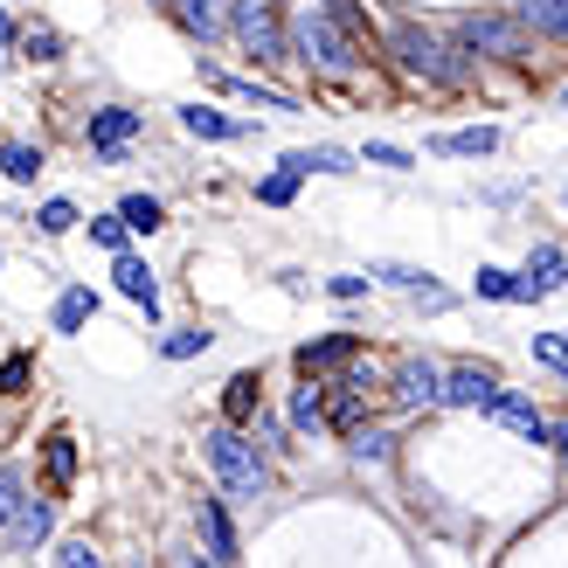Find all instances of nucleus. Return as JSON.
I'll list each match as a JSON object with an SVG mask.
<instances>
[{
    "mask_svg": "<svg viewBox=\"0 0 568 568\" xmlns=\"http://www.w3.org/2000/svg\"><path fill=\"white\" fill-rule=\"evenodd\" d=\"M292 42H298V63L326 70V77H347V70H354V36H347V28H339L326 8H298Z\"/></svg>",
    "mask_w": 568,
    "mask_h": 568,
    "instance_id": "f257e3e1",
    "label": "nucleus"
},
{
    "mask_svg": "<svg viewBox=\"0 0 568 568\" xmlns=\"http://www.w3.org/2000/svg\"><path fill=\"white\" fill-rule=\"evenodd\" d=\"M202 444H209V465H215V478H222L230 499H257L264 493V458H257V444H250L243 430L222 423V430H209Z\"/></svg>",
    "mask_w": 568,
    "mask_h": 568,
    "instance_id": "f03ea898",
    "label": "nucleus"
},
{
    "mask_svg": "<svg viewBox=\"0 0 568 568\" xmlns=\"http://www.w3.org/2000/svg\"><path fill=\"white\" fill-rule=\"evenodd\" d=\"M395 55H403V70H416V77H430V83H465L471 70L458 63V55H450L437 36H430V28H395Z\"/></svg>",
    "mask_w": 568,
    "mask_h": 568,
    "instance_id": "7ed1b4c3",
    "label": "nucleus"
},
{
    "mask_svg": "<svg viewBox=\"0 0 568 568\" xmlns=\"http://www.w3.org/2000/svg\"><path fill=\"white\" fill-rule=\"evenodd\" d=\"M458 42L471 55H499V63H520L527 55V28L520 21H506V14H465L458 21Z\"/></svg>",
    "mask_w": 568,
    "mask_h": 568,
    "instance_id": "20e7f679",
    "label": "nucleus"
},
{
    "mask_svg": "<svg viewBox=\"0 0 568 568\" xmlns=\"http://www.w3.org/2000/svg\"><path fill=\"white\" fill-rule=\"evenodd\" d=\"M230 21H236V36H243V49L257 55V63H284V36H277V21H271L264 0H236Z\"/></svg>",
    "mask_w": 568,
    "mask_h": 568,
    "instance_id": "39448f33",
    "label": "nucleus"
},
{
    "mask_svg": "<svg viewBox=\"0 0 568 568\" xmlns=\"http://www.w3.org/2000/svg\"><path fill=\"white\" fill-rule=\"evenodd\" d=\"M493 423H506V430H514V437H527V444H548V416L541 409H534V403H520V395H493V409H486Z\"/></svg>",
    "mask_w": 568,
    "mask_h": 568,
    "instance_id": "423d86ee",
    "label": "nucleus"
},
{
    "mask_svg": "<svg viewBox=\"0 0 568 568\" xmlns=\"http://www.w3.org/2000/svg\"><path fill=\"white\" fill-rule=\"evenodd\" d=\"M493 395H499V382L486 375V367H458V375H444V403H458V409H493Z\"/></svg>",
    "mask_w": 568,
    "mask_h": 568,
    "instance_id": "0eeeda50",
    "label": "nucleus"
},
{
    "mask_svg": "<svg viewBox=\"0 0 568 568\" xmlns=\"http://www.w3.org/2000/svg\"><path fill=\"white\" fill-rule=\"evenodd\" d=\"M132 132H139V111H98V119H91V146L104 160H119L132 146Z\"/></svg>",
    "mask_w": 568,
    "mask_h": 568,
    "instance_id": "6e6552de",
    "label": "nucleus"
},
{
    "mask_svg": "<svg viewBox=\"0 0 568 568\" xmlns=\"http://www.w3.org/2000/svg\"><path fill=\"white\" fill-rule=\"evenodd\" d=\"M395 395H403V403H444V375L430 361H403L395 367Z\"/></svg>",
    "mask_w": 568,
    "mask_h": 568,
    "instance_id": "1a4fd4ad",
    "label": "nucleus"
},
{
    "mask_svg": "<svg viewBox=\"0 0 568 568\" xmlns=\"http://www.w3.org/2000/svg\"><path fill=\"white\" fill-rule=\"evenodd\" d=\"M111 277H119V292H125L132 305H146V312H160V284H153V271L139 264V257H119V271H111Z\"/></svg>",
    "mask_w": 568,
    "mask_h": 568,
    "instance_id": "9d476101",
    "label": "nucleus"
},
{
    "mask_svg": "<svg viewBox=\"0 0 568 568\" xmlns=\"http://www.w3.org/2000/svg\"><path fill=\"white\" fill-rule=\"evenodd\" d=\"M561 271H568V257H561L555 243H541V250H534V264H527V277H520V284H527L534 298H548L555 284H561Z\"/></svg>",
    "mask_w": 568,
    "mask_h": 568,
    "instance_id": "9b49d317",
    "label": "nucleus"
},
{
    "mask_svg": "<svg viewBox=\"0 0 568 568\" xmlns=\"http://www.w3.org/2000/svg\"><path fill=\"white\" fill-rule=\"evenodd\" d=\"M284 166L305 181V174H347V153L339 146H298V153H284Z\"/></svg>",
    "mask_w": 568,
    "mask_h": 568,
    "instance_id": "f8f14e48",
    "label": "nucleus"
},
{
    "mask_svg": "<svg viewBox=\"0 0 568 568\" xmlns=\"http://www.w3.org/2000/svg\"><path fill=\"white\" fill-rule=\"evenodd\" d=\"M8 534H14V548H36L42 534H49V499H21L14 520H8Z\"/></svg>",
    "mask_w": 568,
    "mask_h": 568,
    "instance_id": "ddd939ff",
    "label": "nucleus"
},
{
    "mask_svg": "<svg viewBox=\"0 0 568 568\" xmlns=\"http://www.w3.org/2000/svg\"><path fill=\"white\" fill-rule=\"evenodd\" d=\"M520 28H541V36L568 42V0H520Z\"/></svg>",
    "mask_w": 568,
    "mask_h": 568,
    "instance_id": "4468645a",
    "label": "nucleus"
},
{
    "mask_svg": "<svg viewBox=\"0 0 568 568\" xmlns=\"http://www.w3.org/2000/svg\"><path fill=\"white\" fill-rule=\"evenodd\" d=\"M202 534H209V561H236V534H230V514L215 499H202Z\"/></svg>",
    "mask_w": 568,
    "mask_h": 568,
    "instance_id": "2eb2a0df",
    "label": "nucleus"
},
{
    "mask_svg": "<svg viewBox=\"0 0 568 568\" xmlns=\"http://www.w3.org/2000/svg\"><path fill=\"white\" fill-rule=\"evenodd\" d=\"M174 14H181V21H187V28H194L202 42L215 36L222 21H230V8H222V0H174Z\"/></svg>",
    "mask_w": 568,
    "mask_h": 568,
    "instance_id": "dca6fc26",
    "label": "nucleus"
},
{
    "mask_svg": "<svg viewBox=\"0 0 568 568\" xmlns=\"http://www.w3.org/2000/svg\"><path fill=\"white\" fill-rule=\"evenodd\" d=\"M222 416H230V430L257 416V375H236L230 388H222Z\"/></svg>",
    "mask_w": 568,
    "mask_h": 568,
    "instance_id": "f3484780",
    "label": "nucleus"
},
{
    "mask_svg": "<svg viewBox=\"0 0 568 568\" xmlns=\"http://www.w3.org/2000/svg\"><path fill=\"white\" fill-rule=\"evenodd\" d=\"M181 125H187L194 139H236V132H243L236 119H222V111H209V104H187V111H181Z\"/></svg>",
    "mask_w": 568,
    "mask_h": 568,
    "instance_id": "a211bd4d",
    "label": "nucleus"
},
{
    "mask_svg": "<svg viewBox=\"0 0 568 568\" xmlns=\"http://www.w3.org/2000/svg\"><path fill=\"white\" fill-rule=\"evenodd\" d=\"M437 153H465V160H471V153H499V132H493V125H471V132H444V139H437Z\"/></svg>",
    "mask_w": 568,
    "mask_h": 568,
    "instance_id": "6ab92c4d",
    "label": "nucleus"
},
{
    "mask_svg": "<svg viewBox=\"0 0 568 568\" xmlns=\"http://www.w3.org/2000/svg\"><path fill=\"white\" fill-rule=\"evenodd\" d=\"M119 222H125V230H139V236H153V230H160V202H153V194H125V202H119Z\"/></svg>",
    "mask_w": 568,
    "mask_h": 568,
    "instance_id": "aec40b11",
    "label": "nucleus"
},
{
    "mask_svg": "<svg viewBox=\"0 0 568 568\" xmlns=\"http://www.w3.org/2000/svg\"><path fill=\"white\" fill-rule=\"evenodd\" d=\"M347 354H354V339H347V333H333V339H320V347H305V354H298V367L312 375V367H339Z\"/></svg>",
    "mask_w": 568,
    "mask_h": 568,
    "instance_id": "412c9836",
    "label": "nucleus"
},
{
    "mask_svg": "<svg viewBox=\"0 0 568 568\" xmlns=\"http://www.w3.org/2000/svg\"><path fill=\"white\" fill-rule=\"evenodd\" d=\"M91 305H98L91 292H63V298H55V326H63V333H77L83 320H91Z\"/></svg>",
    "mask_w": 568,
    "mask_h": 568,
    "instance_id": "4be33fe9",
    "label": "nucleus"
},
{
    "mask_svg": "<svg viewBox=\"0 0 568 568\" xmlns=\"http://www.w3.org/2000/svg\"><path fill=\"white\" fill-rule=\"evenodd\" d=\"M534 361L555 367V375H568V333H534Z\"/></svg>",
    "mask_w": 568,
    "mask_h": 568,
    "instance_id": "5701e85b",
    "label": "nucleus"
},
{
    "mask_svg": "<svg viewBox=\"0 0 568 568\" xmlns=\"http://www.w3.org/2000/svg\"><path fill=\"white\" fill-rule=\"evenodd\" d=\"M478 298H520V277L486 264V271H478Z\"/></svg>",
    "mask_w": 568,
    "mask_h": 568,
    "instance_id": "b1692460",
    "label": "nucleus"
},
{
    "mask_svg": "<svg viewBox=\"0 0 568 568\" xmlns=\"http://www.w3.org/2000/svg\"><path fill=\"white\" fill-rule=\"evenodd\" d=\"M70 471H77V444L70 437H49V478H55V486H70Z\"/></svg>",
    "mask_w": 568,
    "mask_h": 568,
    "instance_id": "393cba45",
    "label": "nucleus"
},
{
    "mask_svg": "<svg viewBox=\"0 0 568 568\" xmlns=\"http://www.w3.org/2000/svg\"><path fill=\"white\" fill-rule=\"evenodd\" d=\"M0 166H8V181H36L42 153H28V146H0Z\"/></svg>",
    "mask_w": 568,
    "mask_h": 568,
    "instance_id": "a878e982",
    "label": "nucleus"
},
{
    "mask_svg": "<svg viewBox=\"0 0 568 568\" xmlns=\"http://www.w3.org/2000/svg\"><path fill=\"white\" fill-rule=\"evenodd\" d=\"M257 194H264L271 209H284V202H292V194H298V174H292V166H277V174H271V181H264Z\"/></svg>",
    "mask_w": 568,
    "mask_h": 568,
    "instance_id": "bb28decb",
    "label": "nucleus"
},
{
    "mask_svg": "<svg viewBox=\"0 0 568 568\" xmlns=\"http://www.w3.org/2000/svg\"><path fill=\"white\" fill-rule=\"evenodd\" d=\"M36 222H42L49 236H70V230H77V209H70V202H42V215H36Z\"/></svg>",
    "mask_w": 568,
    "mask_h": 568,
    "instance_id": "cd10ccee",
    "label": "nucleus"
},
{
    "mask_svg": "<svg viewBox=\"0 0 568 568\" xmlns=\"http://www.w3.org/2000/svg\"><path fill=\"white\" fill-rule=\"evenodd\" d=\"M14 506H21V471H14V465H0V527L14 520Z\"/></svg>",
    "mask_w": 568,
    "mask_h": 568,
    "instance_id": "c85d7f7f",
    "label": "nucleus"
},
{
    "mask_svg": "<svg viewBox=\"0 0 568 568\" xmlns=\"http://www.w3.org/2000/svg\"><path fill=\"white\" fill-rule=\"evenodd\" d=\"M354 458H361V465H382V458H388V437H382V430H354Z\"/></svg>",
    "mask_w": 568,
    "mask_h": 568,
    "instance_id": "c756f323",
    "label": "nucleus"
},
{
    "mask_svg": "<svg viewBox=\"0 0 568 568\" xmlns=\"http://www.w3.org/2000/svg\"><path fill=\"white\" fill-rule=\"evenodd\" d=\"M375 277H388V284H403V292H423V298H430V284H423V271H409V264H382Z\"/></svg>",
    "mask_w": 568,
    "mask_h": 568,
    "instance_id": "7c9ffc66",
    "label": "nucleus"
},
{
    "mask_svg": "<svg viewBox=\"0 0 568 568\" xmlns=\"http://www.w3.org/2000/svg\"><path fill=\"white\" fill-rule=\"evenodd\" d=\"M202 347H209V333H174L160 354H166V361H187V354H202Z\"/></svg>",
    "mask_w": 568,
    "mask_h": 568,
    "instance_id": "2f4dec72",
    "label": "nucleus"
},
{
    "mask_svg": "<svg viewBox=\"0 0 568 568\" xmlns=\"http://www.w3.org/2000/svg\"><path fill=\"white\" fill-rule=\"evenodd\" d=\"M91 236H98L104 250H119V257H125V222H119V215H104V222H91Z\"/></svg>",
    "mask_w": 568,
    "mask_h": 568,
    "instance_id": "473e14b6",
    "label": "nucleus"
},
{
    "mask_svg": "<svg viewBox=\"0 0 568 568\" xmlns=\"http://www.w3.org/2000/svg\"><path fill=\"white\" fill-rule=\"evenodd\" d=\"M292 423H305V430H320V423H326V409H320V395H298V403H292Z\"/></svg>",
    "mask_w": 568,
    "mask_h": 568,
    "instance_id": "72a5a7b5",
    "label": "nucleus"
},
{
    "mask_svg": "<svg viewBox=\"0 0 568 568\" xmlns=\"http://www.w3.org/2000/svg\"><path fill=\"white\" fill-rule=\"evenodd\" d=\"M63 568H104V555L91 541H63Z\"/></svg>",
    "mask_w": 568,
    "mask_h": 568,
    "instance_id": "f704fd0d",
    "label": "nucleus"
},
{
    "mask_svg": "<svg viewBox=\"0 0 568 568\" xmlns=\"http://www.w3.org/2000/svg\"><path fill=\"white\" fill-rule=\"evenodd\" d=\"M28 382V361H8V367H0V395H14Z\"/></svg>",
    "mask_w": 568,
    "mask_h": 568,
    "instance_id": "c9c22d12",
    "label": "nucleus"
},
{
    "mask_svg": "<svg viewBox=\"0 0 568 568\" xmlns=\"http://www.w3.org/2000/svg\"><path fill=\"white\" fill-rule=\"evenodd\" d=\"M367 160H375V166H409V153H403V146H367Z\"/></svg>",
    "mask_w": 568,
    "mask_h": 568,
    "instance_id": "e433bc0d",
    "label": "nucleus"
},
{
    "mask_svg": "<svg viewBox=\"0 0 568 568\" xmlns=\"http://www.w3.org/2000/svg\"><path fill=\"white\" fill-rule=\"evenodd\" d=\"M548 437H555V450H561V465H568V416H555V423H548Z\"/></svg>",
    "mask_w": 568,
    "mask_h": 568,
    "instance_id": "4c0bfd02",
    "label": "nucleus"
},
{
    "mask_svg": "<svg viewBox=\"0 0 568 568\" xmlns=\"http://www.w3.org/2000/svg\"><path fill=\"white\" fill-rule=\"evenodd\" d=\"M14 42V28H8V14H0V49H8Z\"/></svg>",
    "mask_w": 568,
    "mask_h": 568,
    "instance_id": "58836bf2",
    "label": "nucleus"
},
{
    "mask_svg": "<svg viewBox=\"0 0 568 568\" xmlns=\"http://www.w3.org/2000/svg\"><path fill=\"white\" fill-rule=\"evenodd\" d=\"M187 568H215V561H202V555H187Z\"/></svg>",
    "mask_w": 568,
    "mask_h": 568,
    "instance_id": "ea45409f",
    "label": "nucleus"
},
{
    "mask_svg": "<svg viewBox=\"0 0 568 568\" xmlns=\"http://www.w3.org/2000/svg\"><path fill=\"white\" fill-rule=\"evenodd\" d=\"M561 98H568V91H561Z\"/></svg>",
    "mask_w": 568,
    "mask_h": 568,
    "instance_id": "a19ab883",
    "label": "nucleus"
}]
</instances>
